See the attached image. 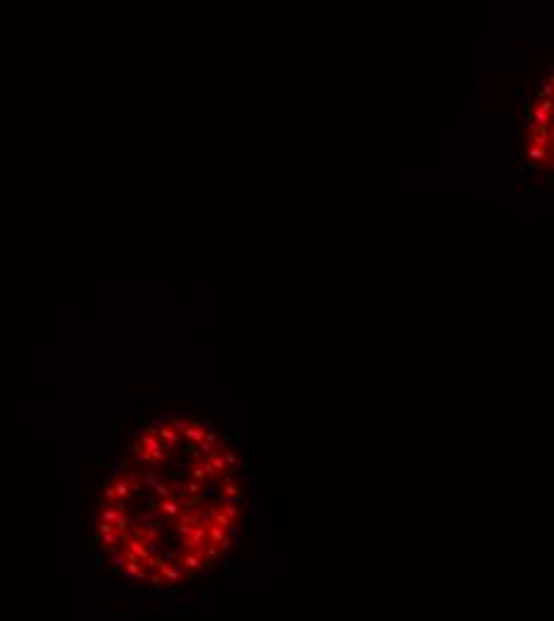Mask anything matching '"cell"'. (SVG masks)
Instances as JSON below:
<instances>
[]
</instances>
